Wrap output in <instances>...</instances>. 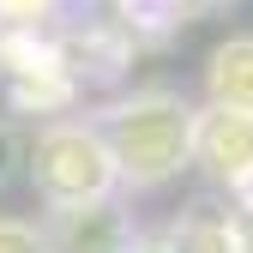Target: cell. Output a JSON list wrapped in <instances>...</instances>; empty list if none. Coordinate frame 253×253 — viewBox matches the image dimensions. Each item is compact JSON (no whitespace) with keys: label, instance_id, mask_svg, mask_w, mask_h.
Segmentation results:
<instances>
[{"label":"cell","instance_id":"6da1fadb","mask_svg":"<svg viewBox=\"0 0 253 253\" xmlns=\"http://www.w3.org/2000/svg\"><path fill=\"white\" fill-rule=\"evenodd\" d=\"M193 126H199V115L181 97H163V90L121 103L109 115V133H103V145L115 157V175L145 181V187L169 181L187 157H193Z\"/></svg>","mask_w":253,"mask_h":253},{"label":"cell","instance_id":"7a4b0ae2","mask_svg":"<svg viewBox=\"0 0 253 253\" xmlns=\"http://www.w3.org/2000/svg\"><path fill=\"white\" fill-rule=\"evenodd\" d=\"M30 175H37L42 199L60 211H84L103 205L115 187V157L103 145V133L90 126H54V133L37 139V157H30Z\"/></svg>","mask_w":253,"mask_h":253},{"label":"cell","instance_id":"3957f363","mask_svg":"<svg viewBox=\"0 0 253 253\" xmlns=\"http://www.w3.org/2000/svg\"><path fill=\"white\" fill-rule=\"evenodd\" d=\"M193 157L217 175V181H247L253 175V115H241V109H211V115H199V126H193Z\"/></svg>","mask_w":253,"mask_h":253},{"label":"cell","instance_id":"277c9868","mask_svg":"<svg viewBox=\"0 0 253 253\" xmlns=\"http://www.w3.org/2000/svg\"><path fill=\"white\" fill-rule=\"evenodd\" d=\"M205 90H211V109L253 115V37H235V42H223V48L211 54Z\"/></svg>","mask_w":253,"mask_h":253},{"label":"cell","instance_id":"5b68a950","mask_svg":"<svg viewBox=\"0 0 253 253\" xmlns=\"http://www.w3.org/2000/svg\"><path fill=\"white\" fill-rule=\"evenodd\" d=\"M163 253H235V247H229V223H217V217H193Z\"/></svg>","mask_w":253,"mask_h":253},{"label":"cell","instance_id":"8992f818","mask_svg":"<svg viewBox=\"0 0 253 253\" xmlns=\"http://www.w3.org/2000/svg\"><path fill=\"white\" fill-rule=\"evenodd\" d=\"M0 253H48L37 229H24V223H0Z\"/></svg>","mask_w":253,"mask_h":253},{"label":"cell","instance_id":"52a82bcc","mask_svg":"<svg viewBox=\"0 0 253 253\" xmlns=\"http://www.w3.org/2000/svg\"><path fill=\"white\" fill-rule=\"evenodd\" d=\"M229 247H235V253H253V205H241V211L229 217Z\"/></svg>","mask_w":253,"mask_h":253},{"label":"cell","instance_id":"ba28073f","mask_svg":"<svg viewBox=\"0 0 253 253\" xmlns=\"http://www.w3.org/2000/svg\"><path fill=\"white\" fill-rule=\"evenodd\" d=\"M6 157H12V139L0 133V175H6Z\"/></svg>","mask_w":253,"mask_h":253}]
</instances>
